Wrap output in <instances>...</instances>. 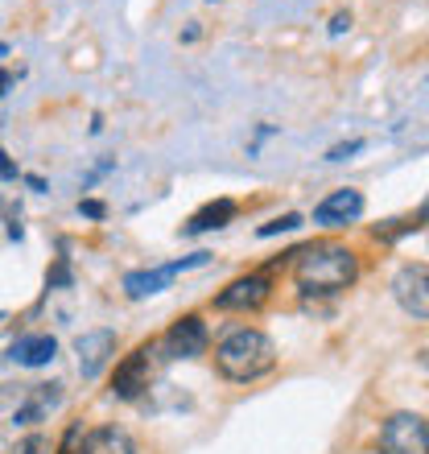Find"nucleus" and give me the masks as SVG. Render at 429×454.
Here are the masks:
<instances>
[{
  "label": "nucleus",
  "instance_id": "obj_1",
  "mask_svg": "<svg viewBox=\"0 0 429 454\" xmlns=\"http://www.w3.org/2000/svg\"><path fill=\"white\" fill-rule=\"evenodd\" d=\"M293 277H298L301 294H339V289L355 286L359 277V261L355 252L343 244H310V248L293 252Z\"/></svg>",
  "mask_w": 429,
  "mask_h": 454
},
{
  "label": "nucleus",
  "instance_id": "obj_2",
  "mask_svg": "<svg viewBox=\"0 0 429 454\" xmlns=\"http://www.w3.org/2000/svg\"><path fill=\"white\" fill-rule=\"evenodd\" d=\"M273 364H277L273 339L264 331H256V326H239V331H231L223 343L214 347V368L236 384L261 380V376L273 372Z\"/></svg>",
  "mask_w": 429,
  "mask_h": 454
},
{
  "label": "nucleus",
  "instance_id": "obj_3",
  "mask_svg": "<svg viewBox=\"0 0 429 454\" xmlns=\"http://www.w3.org/2000/svg\"><path fill=\"white\" fill-rule=\"evenodd\" d=\"M207 261H211V252H191V256H182V261H169V264H161V269H136V273L124 277V294H129L132 301L153 298V294H161V289H166L174 277L191 273V269H203Z\"/></svg>",
  "mask_w": 429,
  "mask_h": 454
},
{
  "label": "nucleus",
  "instance_id": "obj_4",
  "mask_svg": "<svg viewBox=\"0 0 429 454\" xmlns=\"http://www.w3.org/2000/svg\"><path fill=\"white\" fill-rule=\"evenodd\" d=\"M384 454H429V426L421 413H393L380 430Z\"/></svg>",
  "mask_w": 429,
  "mask_h": 454
},
{
  "label": "nucleus",
  "instance_id": "obj_5",
  "mask_svg": "<svg viewBox=\"0 0 429 454\" xmlns=\"http://www.w3.org/2000/svg\"><path fill=\"white\" fill-rule=\"evenodd\" d=\"M393 298L401 301V310L413 314L417 323L429 318V269L425 264H405L393 277Z\"/></svg>",
  "mask_w": 429,
  "mask_h": 454
},
{
  "label": "nucleus",
  "instance_id": "obj_6",
  "mask_svg": "<svg viewBox=\"0 0 429 454\" xmlns=\"http://www.w3.org/2000/svg\"><path fill=\"white\" fill-rule=\"evenodd\" d=\"M207 343H211V335H207V323L199 314L178 318V323L166 331V339H161L169 359H199V356H207Z\"/></svg>",
  "mask_w": 429,
  "mask_h": 454
},
{
  "label": "nucleus",
  "instance_id": "obj_7",
  "mask_svg": "<svg viewBox=\"0 0 429 454\" xmlns=\"http://www.w3.org/2000/svg\"><path fill=\"white\" fill-rule=\"evenodd\" d=\"M269 294H273L269 277H264V273H248V277H236V281H231V286L214 298V306H219V310L248 314V310H261L264 301H269Z\"/></svg>",
  "mask_w": 429,
  "mask_h": 454
},
{
  "label": "nucleus",
  "instance_id": "obj_8",
  "mask_svg": "<svg viewBox=\"0 0 429 454\" xmlns=\"http://www.w3.org/2000/svg\"><path fill=\"white\" fill-rule=\"evenodd\" d=\"M74 356H79L83 380H96L99 372L116 359V331H83L74 339Z\"/></svg>",
  "mask_w": 429,
  "mask_h": 454
},
{
  "label": "nucleus",
  "instance_id": "obj_9",
  "mask_svg": "<svg viewBox=\"0 0 429 454\" xmlns=\"http://www.w3.org/2000/svg\"><path fill=\"white\" fill-rule=\"evenodd\" d=\"M149 364H153V347H136V351L116 368L112 396H116V401H136V396L149 388Z\"/></svg>",
  "mask_w": 429,
  "mask_h": 454
},
{
  "label": "nucleus",
  "instance_id": "obj_10",
  "mask_svg": "<svg viewBox=\"0 0 429 454\" xmlns=\"http://www.w3.org/2000/svg\"><path fill=\"white\" fill-rule=\"evenodd\" d=\"M359 215H363V194L351 191V186L326 194V199L314 207V223L318 227H347V223H359Z\"/></svg>",
  "mask_w": 429,
  "mask_h": 454
},
{
  "label": "nucleus",
  "instance_id": "obj_11",
  "mask_svg": "<svg viewBox=\"0 0 429 454\" xmlns=\"http://www.w3.org/2000/svg\"><path fill=\"white\" fill-rule=\"evenodd\" d=\"M54 356H58V339L54 335H25L12 343V359L21 368H46Z\"/></svg>",
  "mask_w": 429,
  "mask_h": 454
},
{
  "label": "nucleus",
  "instance_id": "obj_12",
  "mask_svg": "<svg viewBox=\"0 0 429 454\" xmlns=\"http://www.w3.org/2000/svg\"><path fill=\"white\" fill-rule=\"evenodd\" d=\"M236 219V203L231 199H214V203H207L203 211H194L191 223L182 227L186 236H203V231H219V227H227Z\"/></svg>",
  "mask_w": 429,
  "mask_h": 454
},
{
  "label": "nucleus",
  "instance_id": "obj_13",
  "mask_svg": "<svg viewBox=\"0 0 429 454\" xmlns=\"http://www.w3.org/2000/svg\"><path fill=\"white\" fill-rule=\"evenodd\" d=\"M83 454H136V442H132L129 430H120V426H104V430L87 434Z\"/></svg>",
  "mask_w": 429,
  "mask_h": 454
},
{
  "label": "nucleus",
  "instance_id": "obj_14",
  "mask_svg": "<svg viewBox=\"0 0 429 454\" xmlns=\"http://www.w3.org/2000/svg\"><path fill=\"white\" fill-rule=\"evenodd\" d=\"M50 388H54V384H37V393L12 413V426H34V421L46 418L50 409L58 405V393H50Z\"/></svg>",
  "mask_w": 429,
  "mask_h": 454
},
{
  "label": "nucleus",
  "instance_id": "obj_15",
  "mask_svg": "<svg viewBox=\"0 0 429 454\" xmlns=\"http://www.w3.org/2000/svg\"><path fill=\"white\" fill-rule=\"evenodd\" d=\"M301 223H306V219H301L298 211H285V215H277L273 223H264L256 236H261V239H273V236H285V231H298Z\"/></svg>",
  "mask_w": 429,
  "mask_h": 454
},
{
  "label": "nucleus",
  "instance_id": "obj_16",
  "mask_svg": "<svg viewBox=\"0 0 429 454\" xmlns=\"http://www.w3.org/2000/svg\"><path fill=\"white\" fill-rule=\"evenodd\" d=\"M12 454H54V446H50L46 434H29V438H21L17 442V450Z\"/></svg>",
  "mask_w": 429,
  "mask_h": 454
},
{
  "label": "nucleus",
  "instance_id": "obj_17",
  "mask_svg": "<svg viewBox=\"0 0 429 454\" xmlns=\"http://www.w3.org/2000/svg\"><path fill=\"white\" fill-rule=\"evenodd\" d=\"M83 446H87V430L83 426H71L66 438H62V446H58V454H83Z\"/></svg>",
  "mask_w": 429,
  "mask_h": 454
},
{
  "label": "nucleus",
  "instance_id": "obj_18",
  "mask_svg": "<svg viewBox=\"0 0 429 454\" xmlns=\"http://www.w3.org/2000/svg\"><path fill=\"white\" fill-rule=\"evenodd\" d=\"M363 149V141H347V145H334L331 153H326V161H347L351 153H359Z\"/></svg>",
  "mask_w": 429,
  "mask_h": 454
},
{
  "label": "nucleus",
  "instance_id": "obj_19",
  "mask_svg": "<svg viewBox=\"0 0 429 454\" xmlns=\"http://www.w3.org/2000/svg\"><path fill=\"white\" fill-rule=\"evenodd\" d=\"M17 178H21V174H17V161L0 149V182H17Z\"/></svg>",
  "mask_w": 429,
  "mask_h": 454
},
{
  "label": "nucleus",
  "instance_id": "obj_20",
  "mask_svg": "<svg viewBox=\"0 0 429 454\" xmlns=\"http://www.w3.org/2000/svg\"><path fill=\"white\" fill-rule=\"evenodd\" d=\"M351 29V12H334V21H331V34L339 37V34H347Z\"/></svg>",
  "mask_w": 429,
  "mask_h": 454
},
{
  "label": "nucleus",
  "instance_id": "obj_21",
  "mask_svg": "<svg viewBox=\"0 0 429 454\" xmlns=\"http://www.w3.org/2000/svg\"><path fill=\"white\" fill-rule=\"evenodd\" d=\"M79 211H83L87 219H104V203H96V199H87V203H79Z\"/></svg>",
  "mask_w": 429,
  "mask_h": 454
},
{
  "label": "nucleus",
  "instance_id": "obj_22",
  "mask_svg": "<svg viewBox=\"0 0 429 454\" xmlns=\"http://www.w3.org/2000/svg\"><path fill=\"white\" fill-rule=\"evenodd\" d=\"M9 87H12V74L4 71V67H0V96H4V91H9Z\"/></svg>",
  "mask_w": 429,
  "mask_h": 454
},
{
  "label": "nucleus",
  "instance_id": "obj_23",
  "mask_svg": "<svg viewBox=\"0 0 429 454\" xmlns=\"http://www.w3.org/2000/svg\"><path fill=\"white\" fill-rule=\"evenodd\" d=\"M0 59H9V46H4V42H0Z\"/></svg>",
  "mask_w": 429,
  "mask_h": 454
}]
</instances>
